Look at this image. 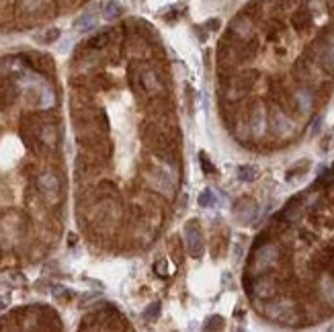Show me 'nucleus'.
Listing matches in <instances>:
<instances>
[{
	"instance_id": "1",
	"label": "nucleus",
	"mask_w": 334,
	"mask_h": 332,
	"mask_svg": "<svg viewBox=\"0 0 334 332\" xmlns=\"http://www.w3.org/2000/svg\"><path fill=\"white\" fill-rule=\"evenodd\" d=\"M185 244H187V250H189V255L193 258H199L203 255L205 242H203V232H201L197 220L187 222V226H185Z\"/></svg>"
},
{
	"instance_id": "2",
	"label": "nucleus",
	"mask_w": 334,
	"mask_h": 332,
	"mask_svg": "<svg viewBox=\"0 0 334 332\" xmlns=\"http://www.w3.org/2000/svg\"><path fill=\"white\" fill-rule=\"evenodd\" d=\"M257 211H258V205H257L255 199H250V197L240 199L234 205V215H236V220H240L242 224H250L257 217Z\"/></svg>"
},
{
	"instance_id": "3",
	"label": "nucleus",
	"mask_w": 334,
	"mask_h": 332,
	"mask_svg": "<svg viewBox=\"0 0 334 332\" xmlns=\"http://www.w3.org/2000/svg\"><path fill=\"white\" fill-rule=\"evenodd\" d=\"M277 260V248L271 244H264L262 248H258V253L255 255V269L257 271H267L269 267L275 265Z\"/></svg>"
},
{
	"instance_id": "4",
	"label": "nucleus",
	"mask_w": 334,
	"mask_h": 332,
	"mask_svg": "<svg viewBox=\"0 0 334 332\" xmlns=\"http://www.w3.org/2000/svg\"><path fill=\"white\" fill-rule=\"evenodd\" d=\"M271 125H273V131L277 135H285L287 131L291 129V121L287 119L281 111H275L273 113V119H271Z\"/></svg>"
},
{
	"instance_id": "5",
	"label": "nucleus",
	"mask_w": 334,
	"mask_h": 332,
	"mask_svg": "<svg viewBox=\"0 0 334 332\" xmlns=\"http://www.w3.org/2000/svg\"><path fill=\"white\" fill-rule=\"evenodd\" d=\"M232 31L236 33V35H240L242 39H246V37L252 35V25H250V21L246 17H238L232 23Z\"/></svg>"
},
{
	"instance_id": "6",
	"label": "nucleus",
	"mask_w": 334,
	"mask_h": 332,
	"mask_svg": "<svg viewBox=\"0 0 334 332\" xmlns=\"http://www.w3.org/2000/svg\"><path fill=\"white\" fill-rule=\"evenodd\" d=\"M255 291H257L258 297H271V295L275 293V283H273V279L260 277V279L255 283Z\"/></svg>"
},
{
	"instance_id": "7",
	"label": "nucleus",
	"mask_w": 334,
	"mask_h": 332,
	"mask_svg": "<svg viewBox=\"0 0 334 332\" xmlns=\"http://www.w3.org/2000/svg\"><path fill=\"white\" fill-rule=\"evenodd\" d=\"M121 15H123V6L117 2V0H109V2H105V6H103V17L107 21H115Z\"/></svg>"
},
{
	"instance_id": "8",
	"label": "nucleus",
	"mask_w": 334,
	"mask_h": 332,
	"mask_svg": "<svg viewBox=\"0 0 334 332\" xmlns=\"http://www.w3.org/2000/svg\"><path fill=\"white\" fill-rule=\"evenodd\" d=\"M295 102H297L299 111L308 113L309 109H312V105H314V99H312V95H309L308 90H297V93H295Z\"/></svg>"
},
{
	"instance_id": "9",
	"label": "nucleus",
	"mask_w": 334,
	"mask_h": 332,
	"mask_svg": "<svg viewBox=\"0 0 334 332\" xmlns=\"http://www.w3.org/2000/svg\"><path fill=\"white\" fill-rule=\"evenodd\" d=\"M262 129H264V113H262V107L257 105L255 111H252V133L260 135Z\"/></svg>"
},
{
	"instance_id": "10",
	"label": "nucleus",
	"mask_w": 334,
	"mask_h": 332,
	"mask_svg": "<svg viewBox=\"0 0 334 332\" xmlns=\"http://www.w3.org/2000/svg\"><path fill=\"white\" fill-rule=\"evenodd\" d=\"M95 25H97V15H95V13H86V15L78 17V19L74 21V27H76L78 31H88V29H93Z\"/></svg>"
},
{
	"instance_id": "11",
	"label": "nucleus",
	"mask_w": 334,
	"mask_h": 332,
	"mask_svg": "<svg viewBox=\"0 0 334 332\" xmlns=\"http://www.w3.org/2000/svg\"><path fill=\"white\" fill-rule=\"evenodd\" d=\"M238 179L244 180V182H252L258 179V168L252 166V164H246V166H240L238 168Z\"/></svg>"
},
{
	"instance_id": "12",
	"label": "nucleus",
	"mask_w": 334,
	"mask_h": 332,
	"mask_svg": "<svg viewBox=\"0 0 334 332\" xmlns=\"http://www.w3.org/2000/svg\"><path fill=\"white\" fill-rule=\"evenodd\" d=\"M320 62H322V66H324L330 74H334V45H332V43L324 50V53H322V60H320Z\"/></svg>"
},
{
	"instance_id": "13",
	"label": "nucleus",
	"mask_w": 334,
	"mask_h": 332,
	"mask_svg": "<svg viewBox=\"0 0 334 332\" xmlns=\"http://www.w3.org/2000/svg\"><path fill=\"white\" fill-rule=\"evenodd\" d=\"M109 41H111V33H109V31H103V33H99V35H95L93 39H90L88 45H90V48H95V50H99V48H105Z\"/></svg>"
},
{
	"instance_id": "14",
	"label": "nucleus",
	"mask_w": 334,
	"mask_h": 332,
	"mask_svg": "<svg viewBox=\"0 0 334 332\" xmlns=\"http://www.w3.org/2000/svg\"><path fill=\"white\" fill-rule=\"evenodd\" d=\"M197 203H199V207H213V205H215V195H213V191L205 189L201 195H199Z\"/></svg>"
},
{
	"instance_id": "15",
	"label": "nucleus",
	"mask_w": 334,
	"mask_h": 332,
	"mask_svg": "<svg viewBox=\"0 0 334 332\" xmlns=\"http://www.w3.org/2000/svg\"><path fill=\"white\" fill-rule=\"evenodd\" d=\"M158 316H160V304H150L146 307V312H144V318L148 320V322H154Z\"/></svg>"
},
{
	"instance_id": "16",
	"label": "nucleus",
	"mask_w": 334,
	"mask_h": 332,
	"mask_svg": "<svg viewBox=\"0 0 334 332\" xmlns=\"http://www.w3.org/2000/svg\"><path fill=\"white\" fill-rule=\"evenodd\" d=\"M293 25H295L297 29L308 27V25H309V15L306 13V10H302V13H297V15L293 17Z\"/></svg>"
},
{
	"instance_id": "17",
	"label": "nucleus",
	"mask_w": 334,
	"mask_h": 332,
	"mask_svg": "<svg viewBox=\"0 0 334 332\" xmlns=\"http://www.w3.org/2000/svg\"><path fill=\"white\" fill-rule=\"evenodd\" d=\"M205 328H207V330H222V328H224V318H222V316H211V318L205 322Z\"/></svg>"
},
{
	"instance_id": "18",
	"label": "nucleus",
	"mask_w": 334,
	"mask_h": 332,
	"mask_svg": "<svg viewBox=\"0 0 334 332\" xmlns=\"http://www.w3.org/2000/svg\"><path fill=\"white\" fill-rule=\"evenodd\" d=\"M41 187L45 193H51V191H57V180L53 177H43L41 179Z\"/></svg>"
},
{
	"instance_id": "19",
	"label": "nucleus",
	"mask_w": 334,
	"mask_h": 332,
	"mask_svg": "<svg viewBox=\"0 0 334 332\" xmlns=\"http://www.w3.org/2000/svg\"><path fill=\"white\" fill-rule=\"evenodd\" d=\"M199 160H201V168L205 170V173H213V170H215V168H213V164L209 162V158H207V154H205V152H201V154H199Z\"/></svg>"
},
{
	"instance_id": "20",
	"label": "nucleus",
	"mask_w": 334,
	"mask_h": 332,
	"mask_svg": "<svg viewBox=\"0 0 334 332\" xmlns=\"http://www.w3.org/2000/svg\"><path fill=\"white\" fill-rule=\"evenodd\" d=\"M57 37H60V29H50L48 33H45V37H43V41L45 43H53Z\"/></svg>"
},
{
	"instance_id": "21",
	"label": "nucleus",
	"mask_w": 334,
	"mask_h": 332,
	"mask_svg": "<svg viewBox=\"0 0 334 332\" xmlns=\"http://www.w3.org/2000/svg\"><path fill=\"white\" fill-rule=\"evenodd\" d=\"M320 128H322V117H316V119H314V125H312V129H309V133L316 135V133L320 131Z\"/></svg>"
},
{
	"instance_id": "22",
	"label": "nucleus",
	"mask_w": 334,
	"mask_h": 332,
	"mask_svg": "<svg viewBox=\"0 0 334 332\" xmlns=\"http://www.w3.org/2000/svg\"><path fill=\"white\" fill-rule=\"evenodd\" d=\"M53 295L57 297V300H60V297H62V300H64V297H68V295H70V293H68V291H66V287H55Z\"/></svg>"
},
{
	"instance_id": "23",
	"label": "nucleus",
	"mask_w": 334,
	"mask_h": 332,
	"mask_svg": "<svg viewBox=\"0 0 334 332\" xmlns=\"http://www.w3.org/2000/svg\"><path fill=\"white\" fill-rule=\"evenodd\" d=\"M207 27H209V29H217V27H220V21H217V19H213V21H209V23H207Z\"/></svg>"
},
{
	"instance_id": "24",
	"label": "nucleus",
	"mask_w": 334,
	"mask_h": 332,
	"mask_svg": "<svg viewBox=\"0 0 334 332\" xmlns=\"http://www.w3.org/2000/svg\"><path fill=\"white\" fill-rule=\"evenodd\" d=\"M330 43L334 45V33H332V35H330Z\"/></svg>"
}]
</instances>
